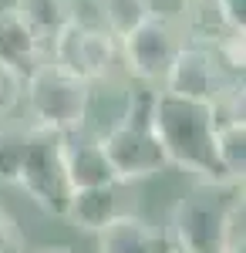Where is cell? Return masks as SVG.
Instances as JSON below:
<instances>
[{
    "label": "cell",
    "instance_id": "6da1fadb",
    "mask_svg": "<svg viewBox=\"0 0 246 253\" xmlns=\"http://www.w3.org/2000/svg\"><path fill=\"white\" fill-rule=\"evenodd\" d=\"M152 132L162 142L169 166L199 175L203 186H236L216 156V112L206 101L155 91Z\"/></svg>",
    "mask_w": 246,
    "mask_h": 253
},
{
    "label": "cell",
    "instance_id": "7a4b0ae2",
    "mask_svg": "<svg viewBox=\"0 0 246 253\" xmlns=\"http://www.w3.org/2000/svg\"><path fill=\"white\" fill-rule=\"evenodd\" d=\"M226 186H199L186 193L169 216L172 250L179 253H226L229 213L236 196H223Z\"/></svg>",
    "mask_w": 246,
    "mask_h": 253
},
{
    "label": "cell",
    "instance_id": "3957f363",
    "mask_svg": "<svg viewBox=\"0 0 246 253\" xmlns=\"http://www.w3.org/2000/svg\"><path fill=\"white\" fill-rule=\"evenodd\" d=\"M24 98L34 115V125L54 128L64 135V132L84 128L88 108H91V84L44 61L24 78Z\"/></svg>",
    "mask_w": 246,
    "mask_h": 253
},
{
    "label": "cell",
    "instance_id": "277c9868",
    "mask_svg": "<svg viewBox=\"0 0 246 253\" xmlns=\"http://www.w3.org/2000/svg\"><path fill=\"white\" fill-rule=\"evenodd\" d=\"M64 135L44 125H31V142H27V156L20 169L17 186L34 199L41 213L64 219L68 199H71V182L64 172Z\"/></svg>",
    "mask_w": 246,
    "mask_h": 253
},
{
    "label": "cell",
    "instance_id": "5b68a950",
    "mask_svg": "<svg viewBox=\"0 0 246 253\" xmlns=\"http://www.w3.org/2000/svg\"><path fill=\"white\" fill-rule=\"evenodd\" d=\"M118 58V41L98 24V20H81L75 17L57 31V38L47 44V61L57 64L61 71L75 78L95 84L112 71Z\"/></svg>",
    "mask_w": 246,
    "mask_h": 253
},
{
    "label": "cell",
    "instance_id": "8992f818",
    "mask_svg": "<svg viewBox=\"0 0 246 253\" xmlns=\"http://www.w3.org/2000/svg\"><path fill=\"white\" fill-rule=\"evenodd\" d=\"M118 44H122L125 71H128L132 78L152 84V81L165 78L169 64L175 61V54H179L182 44H186V34H182V27H179L175 17L152 10L149 17L142 20L132 34H125Z\"/></svg>",
    "mask_w": 246,
    "mask_h": 253
},
{
    "label": "cell",
    "instance_id": "52a82bcc",
    "mask_svg": "<svg viewBox=\"0 0 246 253\" xmlns=\"http://www.w3.org/2000/svg\"><path fill=\"white\" fill-rule=\"evenodd\" d=\"M98 142H101V152L108 159L118 186H128V182H138V179H152L162 169H169L165 149L155 138L152 125L118 118L105 135H98Z\"/></svg>",
    "mask_w": 246,
    "mask_h": 253
},
{
    "label": "cell",
    "instance_id": "ba28073f",
    "mask_svg": "<svg viewBox=\"0 0 246 253\" xmlns=\"http://www.w3.org/2000/svg\"><path fill=\"white\" fill-rule=\"evenodd\" d=\"M233 84H243V81L229 78L206 44H182V51L175 54V61L169 64V71L162 78V91L216 105Z\"/></svg>",
    "mask_w": 246,
    "mask_h": 253
},
{
    "label": "cell",
    "instance_id": "9c48e42d",
    "mask_svg": "<svg viewBox=\"0 0 246 253\" xmlns=\"http://www.w3.org/2000/svg\"><path fill=\"white\" fill-rule=\"evenodd\" d=\"M61 152H64V172L71 182V193L75 189H98V186H118L112 166L101 152L98 135H88L84 128L64 132Z\"/></svg>",
    "mask_w": 246,
    "mask_h": 253
},
{
    "label": "cell",
    "instance_id": "30bf717a",
    "mask_svg": "<svg viewBox=\"0 0 246 253\" xmlns=\"http://www.w3.org/2000/svg\"><path fill=\"white\" fill-rule=\"evenodd\" d=\"M98 250L101 253H165L169 240L152 226L149 219L135 213H118L98 230Z\"/></svg>",
    "mask_w": 246,
    "mask_h": 253
},
{
    "label": "cell",
    "instance_id": "8fae6325",
    "mask_svg": "<svg viewBox=\"0 0 246 253\" xmlns=\"http://www.w3.org/2000/svg\"><path fill=\"white\" fill-rule=\"evenodd\" d=\"M44 61H47V47L34 38V31L14 10H0V64L27 78Z\"/></svg>",
    "mask_w": 246,
    "mask_h": 253
},
{
    "label": "cell",
    "instance_id": "7c38bea8",
    "mask_svg": "<svg viewBox=\"0 0 246 253\" xmlns=\"http://www.w3.org/2000/svg\"><path fill=\"white\" fill-rule=\"evenodd\" d=\"M118 213H122L118 210V186H98V189H75L68 199L64 219L75 223L84 233H98Z\"/></svg>",
    "mask_w": 246,
    "mask_h": 253
},
{
    "label": "cell",
    "instance_id": "4fadbf2b",
    "mask_svg": "<svg viewBox=\"0 0 246 253\" xmlns=\"http://www.w3.org/2000/svg\"><path fill=\"white\" fill-rule=\"evenodd\" d=\"M10 10L34 31V38H38L44 47L57 38V31H61L64 24H71V20L78 17L75 0H14Z\"/></svg>",
    "mask_w": 246,
    "mask_h": 253
},
{
    "label": "cell",
    "instance_id": "5bb4252c",
    "mask_svg": "<svg viewBox=\"0 0 246 253\" xmlns=\"http://www.w3.org/2000/svg\"><path fill=\"white\" fill-rule=\"evenodd\" d=\"M98 3V24L122 41L152 14V0H95Z\"/></svg>",
    "mask_w": 246,
    "mask_h": 253
},
{
    "label": "cell",
    "instance_id": "9a60e30c",
    "mask_svg": "<svg viewBox=\"0 0 246 253\" xmlns=\"http://www.w3.org/2000/svg\"><path fill=\"white\" fill-rule=\"evenodd\" d=\"M216 156L233 182L246 172V122H216Z\"/></svg>",
    "mask_w": 246,
    "mask_h": 253
},
{
    "label": "cell",
    "instance_id": "2e32d148",
    "mask_svg": "<svg viewBox=\"0 0 246 253\" xmlns=\"http://www.w3.org/2000/svg\"><path fill=\"white\" fill-rule=\"evenodd\" d=\"M31 142V125H0V186H17L24 156Z\"/></svg>",
    "mask_w": 246,
    "mask_h": 253
},
{
    "label": "cell",
    "instance_id": "e0dca14e",
    "mask_svg": "<svg viewBox=\"0 0 246 253\" xmlns=\"http://www.w3.org/2000/svg\"><path fill=\"white\" fill-rule=\"evenodd\" d=\"M20 98H24V78L17 71H10L7 64H0V118L14 115Z\"/></svg>",
    "mask_w": 246,
    "mask_h": 253
},
{
    "label": "cell",
    "instance_id": "ac0fdd59",
    "mask_svg": "<svg viewBox=\"0 0 246 253\" xmlns=\"http://www.w3.org/2000/svg\"><path fill=\"white\" fill-rule=\"evenodd\" d=\"M0 253H24V233L3 206H0Z\"/></svg>",
    "mask_w": 246,
    "mask_h": 253
},
{
    "label": "cell",
    "instance_id": "d6986e66",
    "mask_svg": "<svg viewBox=\"0 0 246 253\" xmlns=\"http://www.w3.org/2000/svg\"><path fill=\"white\" fill-rule=\"evenodd\" d=\"M212 7L229 31H236V34L246 31V0H212Z\"/></svg>",
    "mask_w": 246,
    "mask_h": 253
},
{
    "label": "cell",
    "instance_id": "ffe728a7",
    "mask_svg": "<svg viewBox=\"0 0 246 253\" xmlns=\"http://www.w3.org/2000/svg\"><path fill=\"white\" fill-rule=\"evenodd\" d=\"M38 253H78V250H71V247H44Z\"/></svg>",
    "mask_w": 246,
    "mask_h": 253
},
{
    "label": "cell",
    "instance_id": "44dd1931",
    "mask_svg": "<svg viewBox=\"0 0 246 253\" xmlns=\"http://www.w3.org/2000/svg\"><path fill=\"white\" fill-rule=\"evenodd\" d=\"M165 253H179V250H172V247H169V250H165Z\"/></svg>",
    "mask_w": 246,
    "mask_h": 253
}]
</instances>
